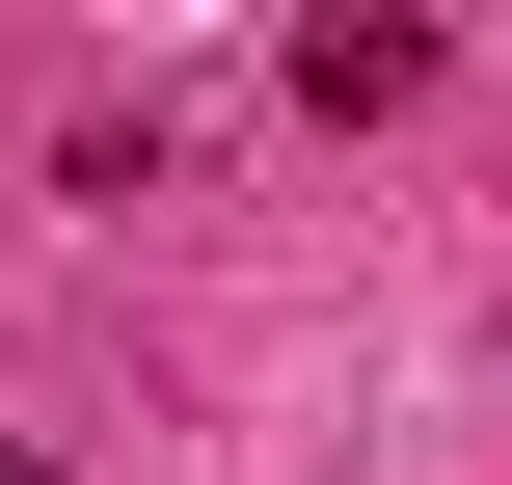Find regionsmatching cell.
Instances as JSON below:
<instances>
[{"mask_svg":"<svg viewBox=\"0 0 512 485\" xmlns=\"http://www.w3.org/2000/svg\"><path fill=\"white\" fill-rule=\"evenodd\" d=\"M270 81H297V108H324V135H405V108H432V81H459V54H432V27H405V0H324V27H297V54H270Z\"/></svg>","mask_w":512,"mask_h":485,"instance_id":"obj_1","label":"cell"},{"mask_svg":"<svg viewBox=\"0 0 512 485\" xmlns=\"http://www.w3.org/2000/svg\"><path fill=\"white\" fill-rule=\"evenodd\" d=\"M0 485H54V432H0Z\"/></svg>","mask_w":512,"mask_h":485,"instance_id":"obj_2","label":"cell"}]
</instances>
